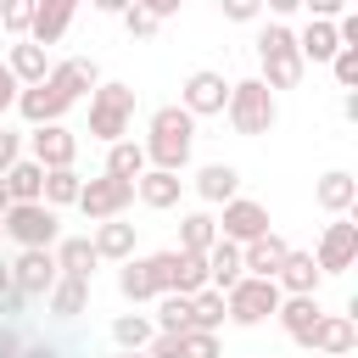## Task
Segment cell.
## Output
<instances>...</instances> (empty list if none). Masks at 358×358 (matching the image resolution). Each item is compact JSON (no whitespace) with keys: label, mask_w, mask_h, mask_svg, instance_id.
I'll use <instances>...</instances> for the list:
<instances>
[{"label":"cell","mask_w":358,"mask_h":358,"mask_svg":"<svg viewBox=\"0 0 358 358\" xmlns=\"http://www.w3.org/2000/svg\"><path fill=\"white\" fill-rule=\"evenodd\" d=\"M140 145H145V162H151V168H173V173H179V168L190 162V151H196V117H190L179 101H173V106H157V112L145 117V140H140Z\"/></svg>","instance_id":"cell-1"},{"label":"cell","mask_w":358,"mask_h":358,"mask_svg":"<svg viewBox=\"0 0 358 358\" xmlns=\"http://www.w3.org/2000/svg\"><path fill=\"white\" fill-rule=\"evenodd\" d=\"M257 78L268 84V90H296L302 84V73H308V62H302V50H296V28H285V22H268L263 34H257Z\"/></svg>","instance_id":"cell-2"},{"label":"cell","mask_w":358,"mask_h":358,"mask_svg":"<svg viewBox=\"0 0 358 358\" xmlns=\"http://www.w3.org/2000/svg\"><path fill=\"white\" fill-rule=\"evenodd\" d=\"M224 117H229V129H235V134L257 140V134H268V129H274V117H280V101H274V90H268L263 78H241V84H229Z\"/></svg>","instance_id":"cell-3"},{"label":"cell","mask_w":358,"mask_h":358,"mask_svg":"<svg viewBox=\"0 0 358 358\" xmlns=\"http://www.w3.org/2000/svg\"><path fill=\"white\" fill-rule=\"evenodd\" d=\"M84 101H90V134H95L101 145H112V140L129 134V123H134V84H123V78H101Z\"/></svg>","instance_id":"cell-4"},{"label":"cell","mask_w":358,"mask_h":358,"mask_svg":"<svg viewBox=\"0 0 358 358\" xmlns=\"http://www.w3.org/2000/svg\"><path fill=\"white\" fill-rule=\"evenodd\" d=\"M280 285L274 280H263V274H241L229 291H224V308H229V324H241V330H252V324H268L274 319V308H280Z\"/></svg>","instance_id":"cell-5"},{"label":"cell","mask_w":358,"mask_h":358,"mask_svg":"<svg viewBox=\"0 0 358 358\" xmlns=\"http://www.w3.org/2000/svg\"><path fill=\"white\" fill-rule=\"evenodd\" d=\"M90 224H101V218H123L129 207H134V179H117V173H95V179H84L78 185V201H73Z\"/></svg>","instance_id":"cell-6"},{"label":"cell","mask_w":358,"mask_h":358,"mask_svg":"<svg viewBox=\"0 0 358 358\" xmlns=\"http://www.w3.org/2000/svg\"><path fill=\"white\" fill-rule=\"evenodd\" d=\"M0 224H6V241H17V246H56V235H62V218L45 201H11L0 213Z\"/></svg>","instance_id":"cell-7"},{"label":"cell","mask_w":358,"mask_h":358,"mask_svg":"<svg viewBox=\"0 0 358 358\" xmlns=\"http://www.w3.org/2000/svg\"><path fill=\"white\" fill-rule=\"evenodd\" d=\"M11 263V285L28 296V302H45V291L56 285V252L50 246H17V257H6Z\"/></svg>","instance_id":"cell-8"},{"label":"cell","mask_w":358,"mask_h":358,"mask_svg":"<svg viewBox=\"0 0 358 358\" xmlns=\"http://www.w3.org/2000/svg\"><path fill=\"white\" fill-rule=\"evenodd\" d=\"M22 151L39 162V168H73L78 162V134L67 123H34L22 134Z\"/></svg>","instance_id":"cell-9"},{"label":"cell","mask_w":358,"mask_h":358,"mask_svg":"<svg viewBox=\"0 0 358 358\" xmlns=\"http://www.w3.org/2000/svg\"><path fill=\"white\" fill-rule=\"evenodd\" d=\"M313 263H319V274H347V268L358 263V224H352L347 213L324 224V235H319V246H313Z\"/></svg>","instance_id":"cell-10"},{"label":"cell","mask_w":358,"mask_h":358,"mask_svg":"<svg viewBox=\"0 0 358 358\" xmlns=\"http://www.w3.org/2000/svg\"><path fill=\"white\" fill-rule=\"evenodd\" d=\"M224 101H229V78L213 73V67H196L185 78V90H179V106L190 117H224Z\"/></svg>","instance_id":"cell-11"},{"label":"cell","mask_w":358,"mask_h":358,"mask_svg":"<svg viewBox=\"0 0 358 358\" xmlns=\"http://www.w3.org/2000/svg\"><path fill=\"white\" fill-rule=\"evenodd\" d=\"M263 229H274L263 201H252V196H229V201H224V213H218V235H224V241L246 246V241L263 235Z\"/></svg>","instance_id":"cell-12"},{"label":"cell","mask_w":358,"mask_h":358,"mask_svg":"<svg viewBox=\"0 0 358 358\" xmlns=\"http://www.w3.org/2000/svg\"><path fill=\"white\" fill-rule=\"evenodd\" d=\"M17 112L28 117V129H34V123H62V117H67V95H62L50 78H39V84H22V90H17Z\"/></svg>","instance_id":"cell-13"},{"label":"cell","mask_w":358,"mask_h":358,"mask_svg":"<svg viewBox=\"0 0 358 358\" xmlns=\"http://www.w3.org/2000/svg\"><path fill=\"white\" fill-rule=\"evenodd\" d=\"M302 347H308V352H324V358L352 352V347H358V324H352V313H319V324L308 330Z\"/></svg>","instance_id":"cell-14"},{"label":"cell","mask_w":358,"mask_h":358,"mask_svg":"<svg viewBox=\"0 0 358 358\" xmlns=\"http://www.w3.org/2000/svg\"><path fill=\"white\" fill-rule=\"evenodd\" d=\"M62 95H67V106H78L95 84H101V67L90 62V56H67V62H50V73H45Z\"/></svg>","instance_id":"cell-15"},{"label":"cell","mask_w":358,"mask_h":358,"mask_svg":"<svg viewBox=\"0 0 358 358\" xmlns=\"http://www.w3.org/2000/svg\"><path fill=\"white\" fill-rule=\"evenodd\" d=\"M73 11H78V0H34V22H28V39L34 45H62V34L73 28Z\"/></svg>","instance_id":"cell-16"},{"label":"cell","mask_w":358,"mask_h":358,"mask_svg":"<svg viewBox=\"0 0 358 358\" xmlns=\"http://www.w3.org/2000/svg\"><path fill=\"white\" fill-rule=\"evenodd\" d=\"M179 190H185V179H179L173 168H145V173L134 179V201H140V207H151V213L179 207Z\"/></svg>","instance_id":"cell-17"},{"label":"cell","mask_w":358,"mask_h":358,"mask_svg":"<svg viewBox=\"0 0 358 358\" xmlns=\"http://www.w3.org/2000/svg\"><path fill=\"white\" fill-rule=\"evenodd\" d=\"M313 201H319L330 218H341V213H352V207H358V179H352L347 168H330V173H319V179H313Z\"/></svg>","instance_id":"cell-18"},{"label":"cell","mask_w":358,"mask_h":358,"mask_svg":"<svg viewBox=\"0 0 358 358\" xmlns=\"http://www.w3.org/2000/svg\"><path fill=\"white\" fill-rule=\"evenodd\" d=\"M319 313H324V308H319V296H313V291H296V296H280V308H274V319H280V330H285V336H291L296 347L308 341V330L319 324Z\"/></svg>","instance_id":"cell-19"},{"label":"cell","mask_w":358,"mask_h":358,"mask_svg":"<svg viewBox=\"0 0 358 358\" xmlns=\"http://www.w3.org/2000/svg\"><path fill=\"white\" fill-rule=\"evenodd\" d=\"M285 235H274V229H263V235H252L246 246H241V268L246 274H263V280H274V268L285 263Z\"/></svg>","instance_id":"cell-20"},{"label":"cell","mask_w":358,"mask_h":358,"mask_svg":"<svg viewBox=\"0 0 358 358\" xmlns=\"http://www.w3.org/2000/svg\"><path fill=\"white\" fill-rule=\"evenodd\" d=\"M274 285L285 291V296H296V291H313L319 296V285H324V274H319V263H313V252H285V263L274 268Z\"/></svg>","instance_id":"cell-21"},{"label":"cell","mask_w":358,"mask_h":358,"mask_svg":"<svg viewBox=\"0 0 358 358\" xmlns=\"http://www.w3.org/2000/svg\"><path fill=\"white\" fill-rule=\"evenodd\" d=\"M296 50H302V62H330V56L341 50L336 17H308V22L296 28Z\"/></svg>","instance_id":"cell-22"},{"label":"cell","mask_w":358,"mask_h":358,"mask_svg":"<svg viewBox=\"0 0 358 358\" xmlns=\"http://www.w3.org/2000/svg\"><path fill=\"white\" fill-rule=\"evenodd\" d=\"M196 196H201L207 207H224L229 196H241V168H235V162H207V168L196 173Z\"/></svg>","instance_id":"cell-23"},{"label":"cell","mask_w":358,"mask_h":358,"mask_svg":"<svg viewBox=\"0 0 358 358\" xmlns=\"http://www.w3.org/2000/svg\"><path fill=\"white\" fill-rule=\"evenodd\" d=\"M90 246H95L101 263H123V257H134V224H123V218H101L95 235H90Z\"/></svg>","instance_id":"cell-24"},{"label":"cell","mask_w":358,"mask_h":358,"mask_svg":"<svg viewBox=\"0 0 358 358\" xmlns=\"http://www.w3.org/2000/svg\"><path fill=\"white\" fill-rule=\"evenodd\" d=\"M45 308H50L56 319H78V313L90 308V280H78V274H56V285L45 291Z\"/></svg>","instance_id":"cell-25"},{"label":"cell","mask_w":358,"mask_h":358,"mask_svg":"<svg viewBox=\"0 0 358 358\" xmlns=\"http://www.w3.org/2000/svg\"><path fill=\"white\" fill-rule=\"evenodd\" d=\"M50 252H56V268H62V274H78V280H90L95 263H101L95 246H90V235H56Z\"/></svg>","instance_id":"cell-26"},{"label":"cell","mask_w":358,"mask_h":358,"mask_svg":"<svg viewBox=\"0 0 358 358\" xmlns=\"http://www.w3.org/2000/svg\"><path fill=\"white\" fill-rule=\"evenodd\" d=\"M201 285H207V252H179V246H173V263H168V291L196 296Z\"/></svg>","instance_id":"cell-27"},{"label":"cell","mask_w":358,"mask_h":358,"mask_svg":"<svg viewBox=\"0 0 358 358\" xmlns=\"http://www.w3.org/2000/svg\"><path fill=\"white\" fill-rule=\"evenodd\" d=\"M6 67H11V78H17V84H39V78L50 73V56H45V45L17 39V45L6 50Z\"/></svg>","instance_id":"cell-28"},{"label":"cell","mask_w":358,"mask_h":358,"mask_svg":"<svg viewBox=\"0 0 358 358\" xmlns=\"http://www.w3.org/2000/svg\"><path fill=\"white\" fill-rule=\"evenodd\" d=\"M241 274H246V268H241V246L218 235V241L207 246V285H218V291H229V285H235Z\"/></svg>","instance_id":"cell-29"},{"label":"cell","mask_w":358,"mask_h":358,"mask_svg":"<svg viewBox=\"0 0 358 358\" xmlns=\"http://www.w3.org/2000/svg\"><path fill=\"white\" fill-rule=\"evenodd\" d=\"M0 179H6L11 201H39V190H45V168H39V162H34L28 151H22V157H17V162H11V168H6Z\"/></svg>","instance_id":"cell-30"},{"label":"cell","mask_w":358,"mask_h":358,"mask_svg":"<svg viewBox=\"0 0 358 358\" xmlns=\"http://www.w3.org/2000/svg\"><path fill=\"white\" fill-rule=\"evenodd\" d=\"M117 291H123V302H129V308H140V302H151V296H157V280H151L145 257H123V263H117Z\"/></svg>","instance_id":"cell-31"},{"label":"cell","mask_w":358,"mask_h":358,"mask_svg":"<svg viewBox=\"0 0 358 358\" xmlns=\"http://www.w3.org/2000/svg\"><path fill=\"white\" fill-rule=\"evenodd\" d=\"M145 168H151V162H145V145H140V140L123 134V140L106 145V173H117V179H140Z\"/></svg>","instance_id":"cell-32"},{"label":"cell","mask_w":358,"mask_h":358,"mask_svg":"<svg viewBox=\"0 0 358 358\" xmlns=\"http://www.w3.org/2000/svg\"><path fill=\"white\" fill-rule=\"evenodd\" d=\"M78 185H84V173H78V168H45V190H39V201L62 213V207H73V201H78Z\"/></svg>","instance_id":"cell-33"},{"label":"cell","mask_w":358,"mask_h":358,"mask_svg":"<svg viewBox=\"0 0 358 358\" xmlns=\"http://www.w3.org/2000/svg\"><path fill=\"white\" fill-rule=\"evenodd\" d=\"M224 319H229L224 291H218V285H201V291L190 296V330H224Z\"/></svg>","instance_id":"cell-34"},{"label":"cell","mask_w":358,"mask_h":358,"mask_svg":"<svg viewBox=\"0 0 358 358\" xmlns=\"http://www.w3.org/2000/svg\"><path fill=\"white\" fill-rule=\"evenodd\" d=\"M151 336H157V324H151V313H140V308H129V313L112 319V341H117L123 352H140Z\"/></svg>","instance_id":"cell-35"},{"label":"cell","mask_w":358,"mask_h":358,"mask_svg":"<svg viewBox=\"0 0 358 358\" xmlns=\"http://www.w3.org/2000/svg\"><path fill=\"white\" fill-rule=\"evenodd\" d=\"M218 241V218L213 213H185L179 218V252H207Z\"/></svg>","instance_id":"cell-36"},{"label":"cell","mask_w":358,"mask_h":358,"mask_svg":"<svg viewBox=\"0 0 358 358\" xmlns=\"http://www.w3.org/2000/svg\"><path fill=\"white\" fill-rule=\"evenodd\" d=\"M151 324H157V330H168V336L190 330V296H179V291H162V296H157V313H151Z\"/></svg>","instance_id":"cell-37"},{"label":"cell","mask_w":358,"mask_h":358,"mask_svg":"<svg viewBox=\"0 0 358 358\" xmlns=\"http://www.w3.org/2000/svg\"><path fill=\"white\" fill-rule=\"evenodd\" d=\"M28 22H34V0H0V34L28 39Z\"/></svg>","instance_id":"cell-38"},{"label":"cell","mask_w":358,"mask_h":358,"mask_svg":"<svg viewBox=\"0 0 358 358\" xmlns=\"http://www.w3.org/2000/svg\"><path fill=\"white\" fill-rule=\"evenodd\" d=\"M179 358H224L218 330H185L179 336Z\"/></svg>","instance_id":"cell-39"},{"label":"cell","mask_w":358,"mask_h":358,"mask_svg":"<svg viewBox=\"0 0 358 358\" xmlns=\"http://www.w3.org/2000/svg\"><path fill=\"white\" fill-rule=\"evenodd\" d=\"M324 67L336 73V84H341V90H358V45H341Z\"/></svg>","instance_id":"cell-40"},{"label":"cell","mask_w":358,"mask_h":358,"mask_svg":"<svg viewBox=\"0 0 358 358\" xmlns=\"http://www.w3.org/2000/svg\"><path fill=\"white\" fill-rule=\"evenodd\" d=\"M123 28H129V39H151V34L162 28V22H157V17H151V11H145V6L134 0V6L123 11Z\"/></svg>","instance_id":"cell-41"},{"label":"cell","mask_w":358,"mask_h":358,"mask_svg":"<svg viewBox=\"0 0 358 358\" xmlns=\"http://www.w3.org/2000/svg\"><path fill=\"white\" fill-rule=\"evenodd\" d=\"M224 22H257L263 17V0H218Z\"/></svg>","instance_id":"cell-42"},{"label":"cell","mask_w":358,"mask_h":358,"mask_svg":"<svg viewBox=\"0 0 358 358\" xmlns=\"http://www.w3.org/2000/svg\"><path fill=\"white\" fill-rule=\"evenodd\" d=\"M17 157H22V134H11V129H0V173H6V168H11Z\"/></svg>","instance_id":"cell-43"},{"label":"cell","mask_w":358,"mask_h":358,"mask_svg":"<svg viewBox=\"0 0 358 358\" xmlns=\"http://www.w3.org/2000/svg\"><path fill=\"white\" fill-rule=\"evenodd\" d=\"M22 308H28V296H22L17 285H6V291H0V319H17Z\"/></svg>","instance_id":"cell-44"},{"label":"cell","mask_w":358,"mask_h":358,"mask_svg":"<svg viewBox=\"0 0 358 358\" xmlns=\"http://www.w3.org/2000/svg\"><path fill=\"white\" fill-rule=\"evenodd\" d=\"M17 90H22V84H17V78H11V67L0 62V112H11V106H17Z\"/></svg>","instance_id":"cell-45"},{"label":"cell","mask_w":358,"mask_h":358,"mask_svg":"<svg viewBox=\"0 0 358 358\" xmlns=\"http://www.w3.org/2000/svg\"><path fill=\"white\" fill-rule=\"evenodd\" d=\"M352 0H302V11H313V17H341Z\"/></svg>","instance_id":"cell-46"},{"label":"cell","mask_w":358,"mask_h":358,"mask_svg":"<svg viewBox=\"0 0 358 358\" xmlns=\"http://www.w3.org/2000/svg\"><path fill=\"white\" fill-rule=\"evenodd\" d=\"M140 6H145V11L157 17V22H168V17H179V0H140Z\"/></svg>","instance_id":"cell-47"},{"label":"cell","mask_w":358,"mask_h":358,"mask_svg":"<svg viewBox=\"0 0 358 358\" xmlns=\"http://www.w3.org/2000/svg\"><path fill=\"white\" fill-rule=\"evenodd\" d=\"M17 358H62V347H50V341H28V347H17Z\"/></svg>","instance_id":"cell-48"},{"label":"cell","mask_w":358,"mask_h":358,"mask_svg":"<svg viewBox=\"0 0 358 358\" xmlns=\"http://www.w3.org/2000/svg\"><path fill=\"white\" fill-rule=\"evenodd\" d=\"M17 347H22V341H17V330H11V324H0V358H17Z\"/></svg>","instance_id":"cell-49"},{"label":"cell","mask_w":358,"mask_h":358,"mask_svg":"<svg viewBox=\"0 0 358 358\" xmlns=\"http://www.w3.org/2000/svg\"><path fill=\"white\" fill-rule=\"evenodd\" d=\"M90 6H95V11H106V17H123L134 0H90Z\"/></svg>","instance_id":"cell-50"},{"label":"cell","mask_w":358,"mask_h":358,"mask_svg":"<svg viewBox=\"0 0 358 358\" xmlns=\"http://www.w3.org/2000/svg\"><path fill=\"white\" fill-rule=\"evenodd\" d=\"M263 11H274V17H291V11H302V0H263Z\"/></svg>","instance_id":"cell-51"},{"label":"cell","mask_w":358,"mask_h":358,"mask_svg":"<svg viewBox=\"0 0 358 358\" xmlns=\"http://www.w3.org/2000/svg\"><path fill=\"white\" fill-rule=\"evenodd\" d=\"M6 285H11V263L0 257V291H6Z\"/></svg>","instance_id":"cell-52"},{"label":"cell","mask_w":358,"mask_h":358,"mask_svg":"<svg viewBox=\"0 0 358 358\" xmlns=\"http://www.w3.org/2000/svg\"><path fill=\"white\" fill-rule=\"evenodd\" d=\"M6 207H11V190H6V179H0V213H6Z\"/></svg>","instance_id":"cell-53"},{"label":"cell","mask_w":358,"mask_h":358,"mask_svg":"<svg viewBox=\"0 0 358 358\" xmlns=\"http://www.w3.org/2000/svg\"><path fill=\"white\" fill-rule=\"evenodd\" d=\"M117 358H145V347H140V352H123V347H117Z\"/></svg>","instance_id":"cell-54"},{"label":"cell","mask_w":358,"mask_h":358,"mask_svg":"<svg viewBox=\"0 0 358 358\" xmlns=\"http://www.w3.org/2000/svg\"><path fill=\"white\" fill-rule=\"evenodd\" d=\"M336 358H352V352H336Z\"/></svg>","instance_id":"cell-55"},{"label":"cell","mask_w":358,"mask_h":358,"mask_svg":"<svg viewBox=\"0 0 358 358\" xmlns=\"http://www.w3.org/2000/svg\"><path fill=\"white\" fill-rule=\"evenodd\" d=\"M0 241H6V224H0Z\"/></svg>","instance_id":"cell-56"}]
</instances>
